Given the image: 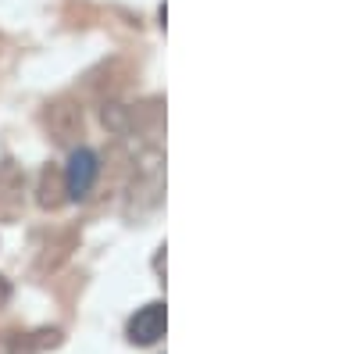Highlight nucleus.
<instances>
[{"instance_id": "39448f33", "label": "nucleus", "mask_w": 357, "mask_h": 354, "mask_svg": "<svg viewBox=\"0 0 357 354\" xmlns=\"http://www.w3.org/2000/svg\"><path fill=\"white\" fill-rule=\"evenodd\" d=\"M36 204L43 212H57L68 204V190H65V172L57 165H47L40 172V183H36Z\"/></svg>"}, {"instance_id": "423d86ee", "label": "nucleus", "mask_w": 357, "mask_h": 354, "mask_svg": "<svg viewBox=\"0 0 357 354\" xmlns=\"http://www.w3.org/2000/svg\"><path fill=\"white\" fill-rule=\"evenodd\" d=\"M0 354H33V344H29V337H15L0 347Z\"/></svg>"}, {"instance_id": "20e7f679", "label": "nucleus", "mask_w": 357, "mask_h": 354, "mask_svg": "<svg viewBox=\"0 0 357 354\" xmlns=\"http://www.w3.org/2000/svg\"><path fill=\"white\" fill-rule=\"evenodd\" d=\"M165 304L161 301H154V304H146V308H139L132 318H129V326H126V333H129V340L132 344H139V347H151V344H158L161 337H165Z\"/></svg>"}, {"instance_id": "7ed1b4c3", "label": "nucleus", "mask_w": 357, "mask_h": 354, "mask_svg": "<svg viewBox=\"0 0 357 354\" xmlns=\"http://www.w3.org/2000/svg\"><path fill=\"white\" fill-rule=\"evenodd\" d=\"M161 193H165V175L158 168V161H151L139 175H136V183H132V197L126 204V212L129 215H146V212H154L158 204H161Z\"/></svg>"}, {"instance_id": "f03ea898", "label": "nucleus", "mask_w": 357, "mask_h": 354, "mask_svg": "<svg viewBox=\"0 0 357 354\" xmlns=\"http://www.w3.org/2000/svg\"><path fill=\"white\" fill-rule=\"evenodd\" d=\"M43 122L54 136V143H61V147H72L79 136H82V108L68 97H57L47 104L43 111Z\"/></svg>"}, {"instance_id": "f257e3e1", "label": "nucleus", "mask_w": 357, "mask_h": 354, "mask_svg": "<svg viewBox=\"0 0 357 354\" xmlns=\"http://www.w3.org/2000/svg\"><path fill=\"white\" fill-rule=\"evenodd\" d=\"M61 172H65L68 200H86L89 193H93V186H97L100 158H97V151H89V147H72V158H68V165Z\"/></svg>"}, {"instance_id": "0eeeda50", "label": "nucleus", "mask_w": 357, "mask_h": 354, "mask_svg": "<svg viewBox=\"0 0 357 354\" xmlns=\"http://www.w3.org/2000/svg\"><path fill=\"white\" fill-rule=\"evenodd\" d=\"M8 301H11V283H8L4 276H0V308H4Z\"/></svg>"}]
</instances>
